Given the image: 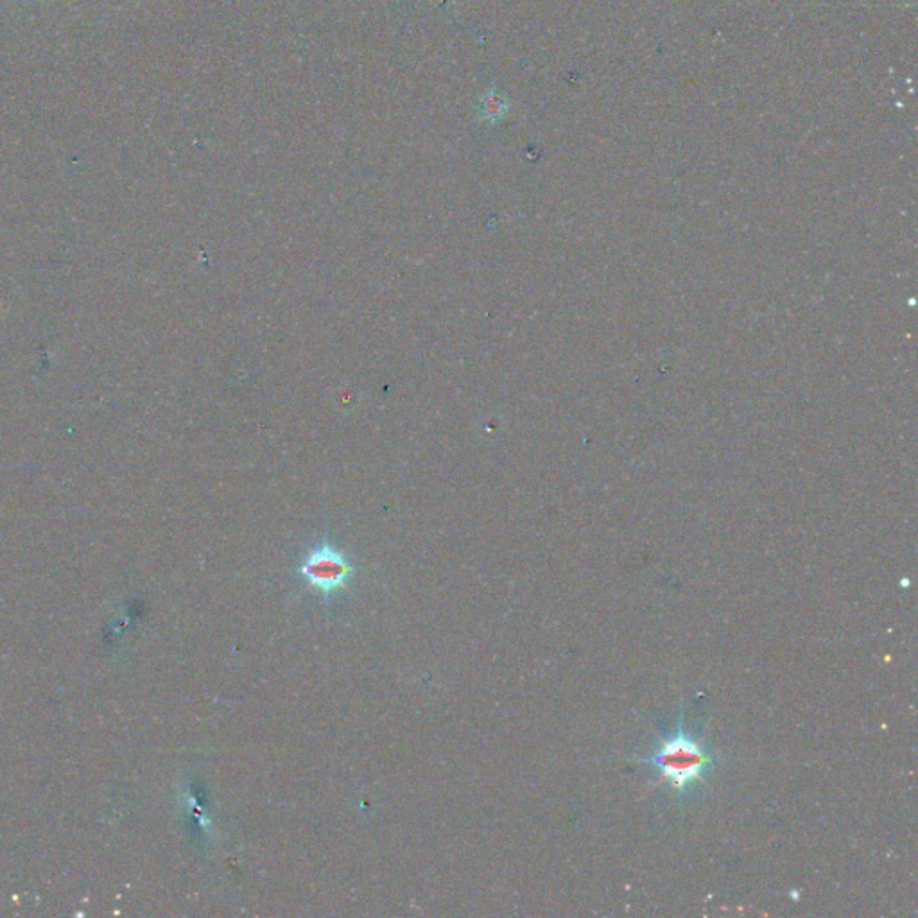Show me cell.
<instances>
[{
  "label": "cell",
  "instance_id": "1",
  "mask_svg": "<svg viewBox=\"0 0 918 918\" xmlns=\"http://www.w3.org/2000/svg\"><path fill=\"white\" fill-rule=\"evenodd\" d=\"M657 737L659 745L655 746V750L637 761L659 773V780L651 789L666 784L673 795H684L696 782H707V775L718 763L716 755L703 746V739L694 741L691 732L685 727L684 718H680L669 737L659 734Z\"/></svg>",
  "mask_w": 918,
  "mask_h": 918
},
{
  "label": "cell",
  "instance_id": "2",
  "mask_svg": "<svg viewBox=\"0 0 918 918\" xmlns=\"http://www.w3.org/2000/svg\"><path fill=\"white\" fill-rule=\"evenodd\" d=\"M352 571L354 567L345 555L330 544H320L311 549L300 569L312 589L320 590L323 594L345 589Z\"/></svg>",
  "mask_w": 918,
  "mask_h": 918
}]
</instances>
